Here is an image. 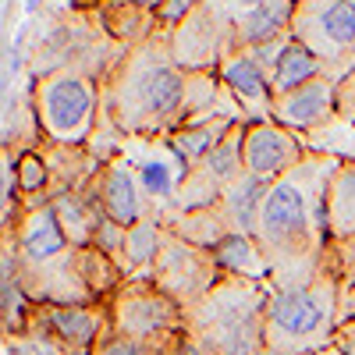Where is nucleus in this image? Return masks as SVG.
I'll list each match as a JSON object with an SVG mask.
<instances>
[{
  "instance_id": "obj_1",
  "label": "nucleus",
  "mask_w": 355,
  "mask_h": 355,
  "mask_svg": "<svg viewBox=\"0 0 355 355\" xmlns=\"http://www.w3.org/2000/svg\"><path fill=\"white\" fill-rule=\"evenodd\" d=\"M345 157L306 153L288 174L266 189L256 220V242L270 266V288L299 284L331 263L334 245L327 231V189Z\"/></svg>"
},
{
  "instance_id": "obj_2",
  "label": "nucleus",
  "mask_w": 355,
  "mask_h": 355,
  "mask_svg": "<svg viewBox=\"0 0 355 355\" xmlns=\"http://www.w3.org/2000/svg\"><path fill=\"white\" fill-rule=\"evenodd\" d=\"M189 71L174 61L167 33H157L121 53L103 82V117L125 135H171L182 125Z\"/></svg>"
},
{
  "instance_id": "obj_3",
  "label": "nucleus",
  "mask_w": 355,
  "mask_h": 355,
  "mask_svg": "<svg viewBox=\"0 0 355 355\" xmlns=\"http://www.w3.org/2000/svg\"><path fill=\"white\" fill-rule=\"evenodd\" d=\"M15 249L18 281L36 306H89L93 295L78 277V249L64 234L50 202H25L15 231L4 234Z\"/></svg>"
},
{
  "instance_id": "obj_4",
  "label": "nucleus",
  "mask_w": 355,
  "mask_h": 355,
  "mask_svg": "<svg viewBox=\"0 0 355 355\" xmlns=\"http://www.w3.org/2000/svg\"><path fill=\"white\" fill-rule=\"evenodd\" d=\"M338 327H341V259L338 252L309 281L270 288V299H266V348L270 352L277 355L334 352Z\"/></svg>"
},
{
  "instance_id": "obj_5",
  "label": "nucleus",
  "mask_w": 355,
  "mask_h": 355,
  "mask_svg": "<svg viewBox=\"0 0 355 355\" xmlns=\"http://www.w3.org/2000/svg\"><path fill=\"white\" fill-rule=\"evenodd\" d=\"M270 288L249 277H220L185 309V334L206 355H259L266 348Z\"/></svg>"
},
{
  "instance_id": "obj_6",
  "label": "nucleus",
  "mask_w": 355,
  "mask_h": 355,
  "mask_svg": "<svg viewBox=\"0 0 355 355\" xmlns=\"http://www.w3.org/2000/svg\"><path fill=\"white\" fill-rule=\"evenodd\" d=\"M36 128L53 146H85L103 114V89L78 68H57L33 89Z\"/></svg>"
},
{
  "instance_id": "obj_7",
  "label": "nucleus",
  "mask_w": 355,
  "mask_h": 355,
  "mask_svg": "<svg viewBox=\"0 0 355 355\" xmlns=\"http://www.w3.org/2000/svg\"><path fill=\"white\" fill-rule=\"evenodd\" d=\"M107 316L110 334L157 348H174L185 338V306L150 277H128L107 299Z\"/></svg>"
},
{
  "instance_id": "obj_8",
  "label": "nucleus",
  "mask_w": 355,
  "mask_h": 355,
  "mask_svg": "<svg viewBox=\"0 0 355 355\" xmlns=\"http://www.w3.org/2000/svg\"><path fill=\"white\" fill-rule=\"evenodd\" d=\"M291 40L302 43L327 75L355 68V0H295Z\"/></svg>"
},
{
  "instance_id": "obj_9",
  "label": "nucleus",
  "mask_w": 355,
  "mask_h": 355,
  "mask_svg": "<svg viewBox=\"0 0 355 355\" xmlns=\"http://www.w3.org/2000/svg\"><path fill=\"white\" fill-rule=\"evenodd\" d=\"M150 281H157L171 299H178L185 309L196 306L206 291H210L224 274L214 259L210 249H199L192 242H185L182 234L167 231L164 234V245H160V256L153 263V270L146 274Z\"/></svg>"
},
{
  "instance_id": "obj_10",
  "label": "nucleus",
  "mask_w": 355,
  "mask_h": 355,
  "mask_svg": "<svg viewBox=\"0 0 355 355\" xmlns=\"http://www.w3.org/2000/svg\"><path fill=\"white\" fill-rule=\"evenodd\" d=\"M33 331L57 345L68 355H93L96 345L110 334L107 302L89 306H36L33 309Z\"/></svg>"
},
{
  "instance_id": "obj_11",
  "label": "nucleus",
  "mask_w": 355,
  "mask_h": 355,
  "mask_svg": "<svg viewBox=\"0 0 355 355\" xmlns=\"http://www.w3.org/2000/svg\"><path fill=\"white\" fill-rule=\"evenodd\" d=\"M306 146L302 139L281 128L277 121H245V135H242V167L245 174L259 178V182H277L281 174H288L295 164L306 160Z\"/></svg>"
},
{
  "instance_id": "obj_12",
  "label": "nucleus",
  "mask_w": 355,
  "mask_h": 355,
  "mask_svg": "<svg viewBox=\"0 0 355 355\" xmlns=\"http://www.w3.org/2000/svg\"><path fill=\"white\" fill-rule=\"evenodd\" d=\"M291 15H295V0H263L259 8L231 21V50L252 53L270 71L277 53L291 40Z\"/></svg>"
},
{
  "instance_id": "obj_13",
  "label": "nucleus",
  "mask_w": 355,
  "mask_h": 355,
  "mask_svg": "<svg viewBox=\"0 0 355 355\" xmlns=\"http://www.w3.org/2000/svg\"><path fill=\"white\" fill-rule=\"evenodd\" d=\"M167 43L182 71H217L231 50V25L217 21L199 4L182 25L167 33Z\"/></svg>"
},
{
  "instance_id": "obj_14",
  "label": "nucleus",
  "mask_w": 355,
  "mask_h": 355,
  "mask_svg": "<svg viewBox=\"0 0 355 355\" xmlns=\"http://www.w3.org/2000/svg\"><path fill=\"white\" fill-rule=\"evenodd\" d=\"M85 189L93 192L96 202L103 206V217H110L114 224H121V227H135L139 220L150 217V202H146V196H142L139 174L121 157L103 160L100 174Z\"/></svg>"
},
{
  "instance_id": "obj_15",
  "label": "nucleus",
  "mask_w": 355,
  "mask_h": 355,
  "mask_svg": "<svg viewBox=\"0 0 355 355\" xmlns=\"http://www.w3.org/2000/svg\"><path fill=\"white\" fill-rule=\"evenodd\" d=\"M334 117H338V78L334 75H320L284 96H274V107H270V121H277L281 128L295 135L313 132L320 125L334 121Z\"/></svg>"
},
{
  "instance_id": "obj_16",
  "label": "nucleus",
  "mask_w": 355,
  "mask_h": 355,
  "mask_svg": "<svg viewBox=\"0 0 355 355\" xmlns=\"http://www.w3.org/2000/svg\"><path fill=\"white\" fill-rule=\"evenodd\" d=\"M224 89L239 103V117L242 121H266L274 107V85H270V71H266L252 53L245 50H227V57L217 68Z\"/></svg>"
},
{
  "instance_id": "obj_17",
  "label": "nucleus",
  "mask_w": 355,
  "mask_h": 355,
  "mask_svg": "<svg viewBox=\"0 0 355 355\" xmlns=\"http://www.w3.org/2000/svg\"><path fill=\"white\" fill-rule=\"evenodd\" d=\"M327 231L338 256L355 252V160L345 157L327 189Z\"/></svg>"
},
{
  "instance_id": "obj_18",
  "label": "nucleus",
  "mask_w": 355,
  "mask_h": 355,
  "mask_svg": "<svg viewBox=\"0 0 355 355\" xmlns=\"http://www.w3.org/2000/svg\"><path fill=\"white\" fill-rule=\"evenodd\" d=\"M239 121H242L239 114H220V117H210V121H196V125L174 128L164 142H167V150L185 164V171H192L231 135V128Z\"/></svg>"
},
{
  "instance_id": "obj_19",
  "label": "nucleus",
  "mask_w": 355,
  "mask_h": 355,
  "mask_svg": "<svg viewBox=\"0 0 355 355\" xmlns=\"http://www.w3.org/2000/svg\"><path fill=\"white\" fill-rule=\"evenodd\" d=\"M266 189H270V182H259V178H252L245 171L224 189L217 206L234 234H252L256 239V220H259V206L266 199Z\"/></svg>"
},
{
  "instance_id": "obj_20",
  "label": "nucleus",
  "mask_w": 355,
  "mask_h": 355,
  "mask_svg": "<svg viewBox=\"0 0 355 355\" xmlns=\"http://www.w3.org/2000/svg\"><path fill=\"white\" fill-rule=\"evenodd\" d=\"M53 206V214L57 220H61L64 234L71 239L75 249L82 245H93V234L103 220V206L96 202V196L89 192V189H78V192H61V196H53L50 199Z\"/></svg>"
},
{
  "instance_id": "obj_21",
  "label": "nucleus",
  "mask_w": 355,
  "mask_h": 355,
  "mask_svg": "<svg viewBox=\"0 0 355 355\" xmlns=\"http://www.w3.org/2000/svg\"><path fill=\"white\" fill-rule=\"evenodd\" d=\"M220 274L227 277H249V281H270V266H266V256L259 249V242L252 234H224V239L210 249Z\"/></svg>"
},
{
  "instance_id": "obj_22",
  "label": "nucleus",
  "mask_w": 355,
  "mask_h": 355,
  "mask_svg": "<svg viewBox=\"0 0 355 355\" xmlns=\"http://www.w3.org/2000/svg\"><path fill=\"white\" fill-rule=\"evenodd\" d=\"M164 234H167V224L157 214H150L135 227H128V239H125V270H128V277H146L153 270V263L160 256V245H164Z\"/></svg>"
},
{
  "instance_id": "obj_23",
  "label": "nucleus",
  "mask_w": 355,
  "mask_h": 355,
  "mask_svg": "<svg viewBox=\"0 0 355 355\" xmlns=\"http://www.w3.org/2000/svg\"><path fill=\"white\" fill-rule=\"evenodd\" d=\"M320 75H327V68H323V64L316 61V57H313L302 43L288 40V43H284V50L277 53L274 68H270L274 96H284V93H291V89H299V85H306V82L320 78Z\"/></svg>"
},
{
  "instance_id": "obj_24",
  "label": "nucleus",
  "mask_w": 355,
  "mask_h": 355,
  "mask_svg": "<svg viewBox=\"0 0 355 355\" xmlns=\"http://www.w3.org/2000/svg\"><path fill=\"white\" fill-rule=\"evenodd\" d=\"M78 277H82L85 291L93 295V302H107L128 281V270L121 263H114L107 252H100L96 245H82L78 249Z\"/></svg>"
},
{
  "instance_id": "obj_25",
  "label": "nucleus",
  "mask_w": 355,
  "mask_h": 355,
  "mask_svg": "<svg viewBox=\"0 0 355 355\" xmlns=\"http://www.w3.org/2000/svg\"><path fill=\"white\" fill-rule=\"evenodd\" d=\"M164 224H167V231L182 234L185 242H192L199 249H214L224 234H231L220 206H202V210H189V214L174 210L171 217H164Z\"/></svg>"
},
{
  "instance_id": "obj_26",
  "label": "nucleus",
  "mask_w": 355,
  "mask_h": 355,
  "mask_svg": "<svg viewBox=\"0 0 355 355\" xmlns=\"http://www.w3.org/2000/svg\"><path fill=\"white\" fill-rule=\"evenodd\" d=\"M220 93H227L217 71H189L185 82V107H182V125H196V121H210V117H220L217 103ZM178 125V128H182Z\"/></svg>"
},
{
  "instance_id": "obj_27",
  "label": "nucleus",
  "mask_w": 355,
  "mask_h": 355,
  "mask_svg": "<svg viewBox=\"0 0 355 355\" xmlns=\"http://www.w3.org/2000/svg\"><path fill=\"white\" fill-rule=\"evenodd\" d=\"M103 28L125 46H135L142 40H150L157 33V18L150 11H139L128 4H103Z\"/></svg>"
},
{
  "instance_id": "obj_28",
  "label": "nucleus",
  "mask_w": 355,
  "mask_h": 355,
  "mask_svg": "<svg viewBox=\"0 0 355 355\" xmlns=\"http://www.w3.org/2000/svg\"><path fill=\"white\" fill-rule=\"evenodd\" d=\"M15 174H18V189L28 202H50L53 192V178L43 150H25L15 157Z\"/></svg>"
},
{
  "instance_id": "obj_29",
  "label": "nucleus",
  "mask_w": 355,
  "mask_h": 355,
  "mask_svg": "<svg viewBox=\"0 0 355 355\" xmlns=\"http://www.w3.org/2000/svg\"><path fill=\"white\" fill-rule=\"evenodd\" d=\"M125 239H128V227H121V224H114L110 217H103L100 227H96V234H93V245L100 252H107L114 263L125 266Z\"/></svg>"
},
{
  "instance_id": "obj_30",
  "label": "nucleus",
  "mask_w": 355,
  "mask_h": 355,
  "mask_svg": "<svg viewBox=\"0 0 355 355\" xmlns=\"http://www.w3.org/2000/svg\"><path fill=\"white\" fill-rule=\"evenodd\" d=\"M174 348H157V345H146V341H132L121 334H107L93 355H171Z\"/></svg>"
},
{
  "instance_id": "obj_31",
  "label": "nucleus",
  "mask_w": 355,
  "mask_h": 355,
  "mask_svg": "<svg viewBox=\"0 0 355 355\" xmlns=\"http://www.w3.org/2000/svg\"><path fill=\"white\" fill-rule=\"evenodd\" d=\"M196 8H199V0H164V4L157 8V15H153L157 28L160 33H171V28H178Z\"/></svg>"
},
{
  "instance_id": "obj_32",
  "label": "nucleus",
  "mask_w": 355,
  "mask_h": 355,
  "mask_svg": "<svg viewBox=\"0 0 355 355\" xmlns=\"http://www.w3.org/2000/svg\"><path fill=\"white\" fill-rule=\"evenodd\" d=\"M199 4L210 11L217 21H224V25H231L234 18H242L245 11H252V8H259L263 0H199Z\"/></svg>"
},
{
  "instance_id": "obj_33",
  "label": "nucleus",
  "mask_w": 355,
  "mask_h": 355,
  "mask_svg": "<svg viewBox=\"0 0 355 355\" xmlns=\"http://www.w3.org/2000/svg\"><path fill=\"white\" fill-rule=\"evenodd\" d=\"M341 259V323L355 320V252Z\"/></svg>"
},
{
  "instance_id": "obj_34",
  "label": "nucleus",
  "mask_w": 355,
  "mask_h": 355,
  "mask_svg": "<svg viewBox=\"0 0 355 355\" xmlns=\"http://www.w3.org/2000/svg\"><path fill=\"white\" fill-rule=\"evenodd\" d=\"M338 121L355 128V68L338 78Z\"/></svg>"
},
{
  "instance_id": "obj_35",
  "label": "nucleus",
  "mask_w": 355,
  "mask_h": 355,
  "mask_svg": "<svg viewBox=\"0 0 355 355\" xmlns=\"http://www.w3.org/2000/svg\"><path fill=\"white\" fill-rule=\"evenodd\" d=\"M334 352H338V355H355V320H345L341 327H338Z\"/></svg>"
},
{
  "instance_id": "obj_36",
  "label": "nucleus",
  "mask_w": 355,
  "mask_h": 355,
  "mask_svg": "<svg viewBox=\"0 0 355 355\" xmlns=\"http://www.w3.org/2000/svg\"><path fill=\"white\" fill-rule=\"evenodd\" d=\"M103 4H128V8H139V11L157 15V8L164 4V0H103Z\"/></svg>"
},
{
  "instance_id": "obj_37",
  "label": "nucleus",
  "mask_w": 355,
  "mask_h": 355,
  "mask_svg": "<svg viewBox=\"0 0 355 355\" xmlns=\"http://www.w3.org/2000/svg\"><path fill=\"white\" fill-rule=\"evenodd\" d=\"M171 355H206V352H202V348H199V345H196V341H192L189 334H185L182 341L174 345V352H171Z\"/></svg>"
},
{
  "instance_id": "obj_38",
  "label": "nucleus",
  "mask_w": 355,
  "mask_h": 355,
  "mask_svg": "<svg viewBox=\"0 0 355 355\" xmlns=\"http://www.w3.org/2000/svg\"><path fill=\"white\" fill-rule=\"evenodd\" d=\"M259 355H277V352H270V348H263V352H259Z\"/></svg>"
},
{
  "instance_id": "obj_39",
  "label": "nucleus",
  "mask_w": 355,
  "mask_h": 355,
  "mask_svg": "<svg viewBox=\"0 0 355 355\" xmlns=\"http://www.w3.org/2000/svg\"><path fill=\"white\" fill-rule=\"evenodd\" d=\"M352 160H355V157H352Z\"/></svg>"
}]
</instances>
